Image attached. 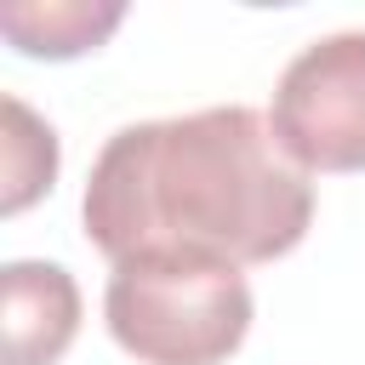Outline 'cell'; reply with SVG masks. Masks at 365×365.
Segmentation results:
<instances>
[{
    "label": "cell",
    "mask_w": 365,
    "mask_h": 365,
    "mask_svg": "<svg viewBox=\"0 0 365 365\" xmlns=\"http://www.w3.org/2000/svg\"><path fill=\"white\" fill-rule=\"evenodd\" d=\"M103 314L137 365H222L251 331V285L222 257L143 251L114 262Z\"/></svg>",
    "instance_id": "2"
},
{
    "label": "cell",
    "mask_w": 365,
    "mask_h": 365,
    "mask_svg": "<svg viewBox=\"0 0 365 365\" xmlns=\"http://www.w3.org/2000/svg\"><path fill=\"white\" fill-rule=\"evenodd\" d=\"M0 108H6V200H0V211L17 217L57 182V131L46 120H34L23 97H6Z\"/></svg>",
    "instance_id": "6"
},
{
    "label": "cell",
    "mask_w": 365,
    "mask_h": 365,
    "mask_svg": "<svg viewBox=\"0 0 365 365\" xmlns=\"http://www.w3.org/2000/svg\"><path fill=\"white\" fill-rule=\"evenodd\" d=\"M80 222L108 262L200 251L245 268L302 245L314 222V182L257 108L222 103L120 125L91 160Z\"/></svg>",
    "instance_id": "1"
},
{
    "label": "cell",
    "mask_w": 365,
    "mask_h": 365,
    "mask_svg": "<svg viewBox=\"0 0 365 365\" xmlns=\"http://www.w3.org/2000/svg\"><path fill=\"white\" fill-rule=\"evenodd\" d=\"M125 23V6H91V0H6L0 6V34L23 51V57H46V63H68L97 51L114 29Z\"/></svg>",
    "instance_id": "5"
},
{
    "label": "cell",
    "mask_w": 365,
    "mask_h": 365,
    "mask_svg": "<svg viewBox=\"0 0 365 365\" xmlns=\"http://www.w3.org/2000/svg\"><path fill=\"white\" fill-rule=\"evenodd\" d=\"M268 125L302 171H365V29L302 46L274 86Z\"/></svg>",
    "instance_id": "3"
},
{
    "label": "cell",
    "mask_w": 365,
    "mask_h": 365,
    "mask_svg": "<svg viewBox=\"0 0 365 365\" xmlns=\"http://www.w3.org/2000/svg\"><path fill=\"white\" fill-rule=\"evenodd\" d=\"M6 365H57L80 331V285L63 262H6Z\"/></svg>",
    "instance_id": "4"
}]
</instances>
